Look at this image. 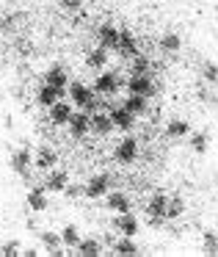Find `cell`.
Here are the masks:
<instances>
[{
	"instance_id": "cell-22",
	"label": "cell",
	"mask_w": 218,
	"mask_h": 257,
	"mask_svg": "<svg viewBox=\"0 0 218 257\" xmlns=\"http://www.w3.org/2000/svg\"><path fill=\"white\" fill-rule=\"evenodd\" d=\"M157 45H160L163 53H168V56H171V53H177L179 47H182V39H179L174 31H166V34L160 36V42H157Z\"/></svg>"
},
{
	"instance_id": "cell-24",
	"label": "cell",
	"mask_w": 218,
	"mask_h": 257,
	"mask_svg": "<svg viewBox=\"0 0 218 257\" xmlns=\"http://www.w3.org/2000/svg\"><path fill=\"white\" fill-rule=\"evenodd\" d=\"M78 254H80V257H100V254H102L100 240H94V238L80 240V243H78Z\"/></svg>"
},
{
	"instance_id": "cell-4",
	"label": "cell",
	"mask_w": 218,
	"mask_h": 257,
	"mask_svg": "<svg viewBox=\"0 0 218 257\" xmlns=\"http://www.w3.org/2000/svg\"><path fill=\"white\" fill-rule=\"evenodd\" d=\"M119 86H122L119 75L105 72V69H102V75H97V80H94V91H97V94H105V97L116 94V91H119Z\"/></svg>"
},
{
	"instance_id": "cell-5",
	"label": "cell",
	"mask_w": 218,
	"mask_h": 257,
	"mask_svg": "<svg viewBox=\"0 0 218 257\" xmlns=\"http://www.w3.org/2000/svg\"><path fill=\"white\" fill-rule=\"evenodd\" d=\"M127 91H130V94L152 97V94H155V83H152V75H133V78L127 80Z\"/></svg>"
},
{
	"instance_id": "cell-30",
	"label": "cell",
	"mask_w": 218,
	"mask_h": 257,
	"mask_svg": "<svg viewBox=\"0 0 218 257\" xmlns=\"http://www.w3.org/2000/svg\"><path fill=\"white\" fill-rule=\"evenodd\" d=\"M149 72H152V61L138 53V56L133 58V72H130V75H149Z\"/></svg>"
},
{
	"instance_id": "cell-25",
	"label": "cell",
	"mask_w": 218,
	"mask_h": 257,
	"mask_svg": "<svg viewBox=\"0 0 218 257\" xmlns=\"http://www.w3.org/2000/svg\"><path fill=\"white\" fill-rule=\"evenodd\" d=\"M67 69L64 67H53V69H47V75H45V83H50V86H58V89H64L67 86Z\"/></svg>"
},
{
	"instance_id": "cell-2",
	"label": "cell",
	"mask_w": 218,
	"mask_h": 257,
	"mask_svg": "<svg viewBox=\"0 0 218 257\" xmlns=\"http://www.w3.org/2000/svg\"><path fill=\"white\" fill-rule=\"evenodd\" d=\"M113 158H116V161L122 163V166L133 163L135 158H138V141L130 139V136H124V139L116 144V150H113Z\"/></svg>"
},
{
	"instance_id": "cell-35",
	"label": "cell",
	"mask_w": 218,
	"mask_h": 257,
	"mask_svg": "<svg viewBox=\"0 0 218 257\" xmlns=\"http://www.w3.org/2000/svg\"><path fill=\"white\" fill-rule=\"evenodd\" d=\"M58 6H61L64 12H80V9H83V0H58Z\"/></svg>"
},
{
	"instance_id": "cell-3",
	"label": "cell",
	"mask_w": 218,
	"mask_h": 257,
	"mask_svg": "<svg viewBox=\"0 0 218 257\" xmlns=\"http://www.w3.org/2000/svg\"><path fill=\"white\" fill-rule=\"evenodd\" d=\"M111 174H94V177L86 183V196L89 199H100V196H105L108 191H111Z\"/></svg>"
},
{
	"instance_id": "cell-17",
	"label": "cell",
	"mask_w": 218,
	"mask_h": 257,
	"mask_svg": "<svg viewBox=\"0 0 218 257\" xmlns=\"http://www.w3.org/2000/svg\"><path fill=\"white\" fill-rule=\"evenodd\" d=\"M64 97V89H58V86H50V83H45L39 89V94H36V100H39V105H56L58 100Z\"/></svg>"
},
{
	"instance_id": "cell-11",
	"label": "cell",
	"mask_w": 218,
	"mask_h": 257,
	"mask_svg": "<svg viewBox=\"0 0 218 257\" xmlns=\"http://www.w3.org/2000/svg\"><path fill=\"white\" fill-rule=\"evenodd\" d=\"M69 97H72V102L78 108H86L91 102V97H94V89H89L86 83H72L69 86Z\"/></svg>"
},
{
	"instance_id": "cell-26",
	"label": "cell",
	"mask_w": 218,
	"mask_h": 257,
	"mask_svg": "<svg viewBox=\"0 0 218 257\" xmlns=\"http://www.w3.org/2000/svg\"><path fill=\"white\" fill-rule=\"evenodd\" d=\"M146 102H149V97H144V94H130L127 100H124V108H127V111H133L135 116H141V113L146 111Z\"/></svg>"
},
{
	"instance_id": "cell-7",
	"label": "cell",
	"mask_w": 218,
	"mask_h": 257,
	"mask_svg": "<svg viewBox=\"0 0 218 257\" xmlns=\"http://www.w3.org/2000/svg\"><path fill=\"white\" fill-rule=\"evenodd\" d=\"M67 185H69V174L64 172V169H50V174H47V180H45V188L50 191V194H61Z\"/></svg>"
},
{
	"instance_id": "cell-14",
	"label": "cell",
	"mask_w": 218,
	"mask_h": 257,
	"mask_svg": "<svg viewBox=\"0 0 218 257\" xmlns=\"http://www.w3.org/2000/svg\"><path fill=\"white\" fill-rule=\"evenodd\" d=\"M116 50H119V56H122V58H135V56H138V45H135V36L130 34V31H122Z\"/></svg>"
},
{
	"instance_id": "cell-37",
	"label": "cell",
	"mask_w": 218,
	"mask_h": 257,
	"mask_svg": "<svg viewBox=\"0 0 218 257\" xmlns=\"http://www.w3.org/2000/svg\"><path fill=\"white\" fill-rule=\"evenodd\" d=\"M83 111H89V113H97V111H102V97H91V102H89V105H86L83 108Z\"/></svg>"
},
{
	"instance_id": "cell-15",
	"label": "cell",
	"mask_w": 218,
	"mask_h": 257,
	"mask_svg": "<svg viewBox=\"0 0 218 257\" xmlns=\"http://www.w3.org/2000/svg\"><path fill=\"white\" fill-rule=\"evenodd\" d=\"M56 163H58V155H56V150H50V147H39V152L34 155V166H36V169H45V172H50Z\"/></svg>"
},
{
	"instance_id": "cell-32",
	"label": "cell",
	"mask_w": 218,
	"mask_h": 257,
	"mask_svg": "<svg viewBox=\"0 0 218 257\" xmlns=\"http://www.w3.org/2000/svg\"><path fill=\"white\" fill-rule=\"evenodd\" d=\"M207 141H210V139H207V133H193V136H190V147H193V152H199V155H201V152H207Z\"/></svg>"
},
{
	"instance_id": "cell-1",
	"label": "cell",
	"mask_w": 218,
	"mask_h": 257,
	"mask_svg": "<svg viewBox=\"0 0 218 257\" xmlns=\"http://www.w3.org/2000/svg\"><path fill=\"white\" fill-rule=\"evenodd\" d=\"M166 205H168L166 194H155L149 202H146V218H149L152 227H160V224L166 221Z\"/></svg>"
},
{
	"instance_id": "cell-10",
	"label": "cell",
	"mask_w": 218,
	"mask_h": 257,
	"mask_svg": "<svg viewBox=\"0 0 218 257\" xmlns=\"http://www.w3.org/2000/svg\"><path fill=\"white\" fill-rule=\"evenodd\" d=\"M28 207L34 213H42V210H47V188L45 185H34V188L28 191Z\"/></svg>"
},
{
	"instance_id": "cell-23",
	"label": "cell",
	"mask_w": 218,
	"mask_h": 257,
	"mask_svg": "<svg viewBox=\"0 0 218 257\" xmlns=\"http://www.w3.org/2000/svg\"><path fill=\"white\" fill-rule=\"evenodd\" d=\"M188 133H190V124L185 122V119H171V122L166 124V136H168V139H185Z\"/></svg>"
},
{
	"instance_id": "cell-13",
	"label": "cell",
	"mask_w": 218,
	"mask_h": 257,
	"mask_svg": "<svg viewBox=\"0 0 218 257\" xmlns=\"http://www.w3.org/2000/svg\"><path fill=\"white\" fill-rule=\"evenodd\" d=\"M130 207H133V202H130L127 194H122V191H108V210L130 213Z\"/></svg>"
},
{
	"instance_id": "cell-34",
	"label": "cell",
	"mask_w": 218,
	"mask_h": 257,
	"mask_svg": "<svg viewBox=\"0 0 218 257\" xmlns=\"http://www.w3.org/2000/svg\"><path fill=\"white\" fill-rule=\"evenodd\" d=\"M201 78H204L207 83H218V64H204V69H201Z\"/></svg>"
},
{
	"instance_id": "cell-9",
	"label": "cell",
	"mask_w": 218,
	"mask_h": 257,
	"mask_svg": "<svg viewBox=\"0 0 218 257\" xmlns=\"http://www.w3.org/2000/svg\"><path fill=\"white\" fill-rule=\"evenodd\" d=\"M9 163H12V169H14L17 174H28L31 166H34V155H31V150H25V147H23V150L14 152Z\"/></svg>"
},
{
	"instance_id": "cell-20",
	"label": "cell",
	"mask_w": 218,
	"mask_h": 257,
	"mask_svg": "<svg viewBox=\"0 0 218 257\" xmlns=\"http://www.w3.org/2000/svg\"><path fill=\"white\" fill-rule=\"evenodd\" d=\"M86 64H89L91 69H105V64H108V47H94V50L86 56Z\"/></svg>"
},
{
	"instance_id": "cell-16",
	"label": "cell",
	"mask_w": 218,
	"mask_h": 257,
	"mask_svg": "<svg viewBox=\"0 0 218 257\" xmlns=\"http://www.w3.org/2000/svg\"><path fill=\"white\" fill-rule=\"evenodd\" d=\"M113 227H116L122 235H127V238H133V235L138 232V218H135L133 213H119V218L113 221Z\"/></svg>"
},
{
	"instance_id": "cell-33",
	"label": "cell",
	"mask_w": 218,
	"mask_h": 257,
	"mask_svg": "<svg viewBox=\"0 0 218 257\" xmlns=\"http://www.w3.org/2000/svg\"><path fill=\"white\" fill-rule=\"evenodd\" d=\"M0 254H3V257H17V254H23V251H20V240H6V243L0 246Z\"/></svg>"
},
{
	"instance_id": "cell-19",
	"label": "cell",
	"mask_w": 218,
	"mask_h": 257,
	"mask_svg": "<svg viewBox=\"0 0 218 257\" xmlns=\"http://www.w3.org/2000/svg\"><path fill=\"white\" fill-rule=\"evenodd\" d=\"M69 119H72V105L69 102L58 100L56 105H50V122L53 124H69Z\"/></svg>"
},
{
	"instance_id": "cell-28",
	"label": "cell",
	"mask_w": 218,
	"mask_h": 257,
	"mask_svg": "<svg viewBox=\"0 0 218 257\" xmlns=\"http://www.w3.org/2000/svg\"><path fill=\"white\" fill-rule=\"evenodd\" d=\"M61 238H64V246H72V249H78V243L83 238H80V229L75 227V224H69V227L61 229Z\"/></svg>"
},
{
	"instance_id": "cell-8",
	"label": "cell",
	"mask_w": 218,
	"mask_h": 257,
	"mask_svg": "<svg viewBox=\"0 0 218 257\" xmlns=\"http://www.w3.org/2000/svg\"><path fill=\"white\" fill-rule=\"evenodd\" d=\"M119 36H122V31L113 28V25H100V28H97V42H100L102 47H108V50H116Z\"/></svg>"
},
{
	"instance_id": "cell-6",
	"label": "cell",
	"mask_w": 218,
	"mask_h": 257,
	"mask_svg": "<svg viewBox=\"0 0 218 257\" xmlns=\"http://www.w3.org/2000/svg\"><path fill=\"white\" fill-rule=\"evenodd\" d=\"M67 127H69V133H72L75 139H83V136L91 130V113H89V111L72 113V119H69Z\"/></svg>"
},
{
	"instance_id": "cell-21",
	"label": "cell",
	"mask_w": 218,
	"mask_h": 257,
	"mask_svg": "<svg viewBox=\"0 0 218 257\" xmlns=\"http://www.w3.org/2000/svg\"><path fill=\"white\" fill-rule=\"evenodd\" d=\"M113 254H119V257H135V254H141V251H138V246H135V240H133V238L122 235V240H119V243L113 246Z\"/></svg>"
},
{
	"instance_id": "cell-29",
	"label": "cell",
	"mask_w": 218,
	"mask_h": 257,
	"mask_svg": "<svg viewBox=\"0 0 218 257\" xmlns=\"http://www.w3.org/2000/svg\"><path fill=\"white\" fill-rule=\"evenodd\" d=\"M201 251L204 254H218V235H215V229H207L204 232V240H201Z\"/></svg>"
},
{
	"instance_id": "cell-12",
	"label": "cell",
	"mask_w": 218,
	"mask_h": 257,
	"mask_svg": "<svg viewBox=\"0 0 218 257\" xmlns=\"http://www.w3.org/2000/svg\"><path fill=\"white\" fill-rule=\"evenodd\" d=\"M113 127H116V124H113L111 113H105V111H97V113H91V130H94L97 136H108Z\"/></svg>"
},
{
	"instance_id": "cell-38",
	"label": "cell",
	"mask_w": 218,
	"mask_h": 257,
	"mask_svg": "<svg viewBox=\"0 0 218 257\" xmlns=\"http://www.w3.org/2000/svg\"><path fill=\"white\" fill-rule=\"evenodd\" d=\"M23 254L25 257H36V254H39V249H23Z\"/></svg>"
},
{
	"instance_id": "cell-27",
	"label": "cell",
	"mask_w": 218,
	"mask_h": 257,
	"mask_svg": "<svg viewBox=\"0 0 218 257\" xmlns=\"http://www.w3.org/2000/svg\"><path fill=\"white\" fill-rule=\"evenodd\" d=\"M61 243H64V238H61V232H53V229H47V232H42V246H45L47 251H56V249H61Z\"/></svg>"
},
{
	"instance_id": "cell-31",
	"label": "cell",
	"mask_w": 218,
	"mask_h": 257,
	"mask_svg": "<svg viewBox=\"0 0 218 257\" xmlns=\"http://www.w3.org/2000/svg\"><path fill=\"white\" fill-rule=\"evenodd\" d=\"M182 210H185V202L179 199V196H174V199H168V205H166V218L182 216Z\"/></svg>"
},
{
	"instance_id": "cell-36",
	"label": "cell",
	"mask_w": 218,
	"mask_h": 257,
	"mask_svg": "<svg viewBox=\"0 0 218 257\" xmlns=\"http://www.w3.org/2000/svg\"><path fill=\"white\" fill-rule=\"evenodd\" d=\"M64 194H67L69 199H78L80 194H86V188H80V185H72V183H69L67 188H64Z\"/></svg>"
},
{
	"instance_id": "cell-39",
	"label": "cell",
	"mask_w": 218,
	"mask_h": 257,
	"mask_svg": "<svg viewBox=\"0 0 218 257\" xmlns=\"http://www.w3.org/2000/svg\"><path fill=\"white\" fill-rule=\"evenodd\" d=\"M215 224H218V221H215Z\"/></svg>"
},
{
	"instance_id": "cell-18",
	"label": "cell",
	"mask_w": 218,
	"mask_h": 257,
	"mask_svg": "<svg viewBox=\"0 0 218 257\" xmlns=\"http://www.w3.org/2000/svg\"><path fill=\"white\" fill-rule=\"evenodd\" d=\"M111 119H113V124H116L119 130H124V133H127V130L135 124V113L127 111L124 105H122V108H113V111H111Z\"/></svg>"
}]
</instances>
